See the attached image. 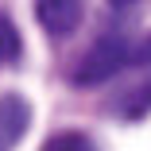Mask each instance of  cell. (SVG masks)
I'll return each mask as SVG.
<instances>
[{
	"label": "cell",
	"instance_id": "2",
	"mask_svg": "<svg viewBox=\"0 0 151 151\" xmlns=\"http://www.w3.org/2000/svg\"><path fill=\"white\" fill-rule=\"evenodd\" d=\"M27 124H31V105L19 93H4L0 97V151H16Z\"/></svg>",
	"mask_w": 151,
	"mask_h": 151
},
{
	"label": "cell",
	"instance_id": "4",
	"mask_svg": "<svg viewBox=\"0 0 151 151\" xmlns=\"http://www.w3.org/2000/svg\"><path fill=\"white\" fill-rule=\"evenodd\" d=\"M109 109L120 120H139L143 112H151V78L139 81V85H132V89H124V93H116Z\"/></svg>",
	"mask_w": 151,
	"mask_h": 151
},
{
	"label": "cell",
	"instance_id": "7",
	"mask_svg": "<svg viewBox=\"0 0 151 151\" xmlns=\"http://www.w3.org/2000/svg\"><path fill=\"white\" fill-rule=\"evenodd\" d=\"M109 4H116V8H128V4H136V0H109Z\"/></svg>",
	"mask_w": 151,
	"mask_h": 151
},
{
	"label": "cell",
	"instance_id": "6",
	"mask_svg": "<svg viewBox=\"0 0 151 151\" xmlns=\"http://www.w3.org/2000/svg\"><path fill=\"white\" fill-rule=\"evenodd\" d=\"M39 151H97V147H93V139H89L85 132H74L70 128V132H54Z\"/></svg>",
	"mask_w": 151,
	"mask_h": 151
},
{
	"label": "cell",
	"instance_id": "3",
	"mask_svg": "<svg viewBox=\"0 0 151 151\" xmlns=\"http://www.w3.org/2000/svg\"><path fill=\"white\" fill-rule=\"evenodd\" d=\"M85 0H35V16L50 35H70L81 23Z\"/></svg>",
	"mask_w": 151,
	"mask_h": 151
},
{
	"label": "cell",
	"instance_id": "5",
	"mask_svg": "<svg viewBox=\"0 0 151 151\" xmlns=\"http://www.w3.org/2000/svg\"><path fill=\"white\" fill-rule=\"evenodd\" d=\"M19 54H23V43H19V31H16V23L0 12V62L12 66L19 62Z\"/></svg>",
	"mask_w": 151,
	"mask_h": 151
},
{
	"label": "cell",
	"instance_id": "1",
	"mask_svg": "<svg viewBox=\"0 0 151 151\" xmlns=\"http://www.w3.org/2000/svg\"><path fill=\"white\" fill-rule=\"evenodd\" d=\"M151 66V39H132V35H105L81 54L74 66V85H97L124 70Z\"/></svg>",
	"mask_w": 151,
	"mask_h": 151
}]
</instances>
